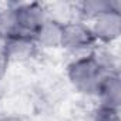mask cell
Segmentation results:
<instances>
[{"instance_id": "cell-1", "label": "cell", "mask_w": 121, "mask_h": 121, "mask_svg": "<svg viewBox=\"0 0 121 121\" xmlns=\"http://www.w3.org/2000/svg\"><path fill=\"white\" fill-rule=\"evenodd\" d=\"M6 121H13V120H6ZM14 121H17V120H14Z\"/></svg>"}]
</instances>
